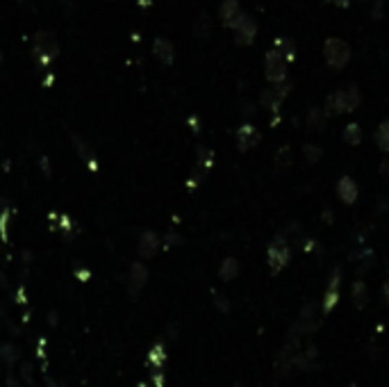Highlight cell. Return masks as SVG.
<instances>
[{"label": "cell", "mask_w": 389, "mask_h": 387, "mask_svg": "<svg viewBox=\"0 0 389 387\" xmlns=\"http://www.w3.org/2000/svg\"><path fill=\"white\" fill-rule=\"evenodd\" d=\"M359 101H362V96H359L357 84H344L339 91L328 96L326 114H351L353 110H357Z\"/></svg>", "instance_id": "6da1fadb"}, {"label": "cell", "mask_w": 389, "mask_h": 387, "mask_svg": "<svg viewBox=\"0 0 389 387\" xmlns=\"http://www.w3.org/2000/svg\"><path fill=\"white\" fill-rule=\"evenodd\" d=\"M324 57H326V64L330 66V69L339 71L348 64V60H351V48H348L344 39L330 37L324 46Z\"/></svg>", "instance_id": "7a4b0ae2"}, {"label": "cell", "mask_w": 389, "mask_h": 387, "mask_svg": "<svg viewBox=\"0 0 389 387\" xmlns=\"http://www.w3.org/2000/svg\"><path fill=\"white\" fill-rule=\"evenodd\" d=\"M289 258H291V250H289V241L285 235H280L271 241L269 248H267V262L274 274H278V271H283L287 267Z\"/></svg>", "instance_id": "3957f363"}, {"label": "cell", "mask_w": 389, "mask_h": 387, "mask_svg": "<svg viewBox=\"0 0 389 387\" xmlns=\"http://www.w3.org/2000/svg\"><path fill=\"white\" fill-rule=\"evenodd\" d=\"M264 73H267V80L274 84H280L287 80V60L280 55V51H276V48H271L264 57Z\"/></svg>", "instance_id": "277c9868"}, {"label": "cell", "mask_w": 389, "mask_h": 387, "mask_svg": "<svg viewBox=\"0 0 389 387\" xmlns=\"http://www.w3.org/2000/svg\"><path fill=\"white\" fill-rule=\"evenodd\" d=\"M317 303H307L298 315L296 326L291 328V335H300V333H314L317 331Z\"/></svg>", "instance_id": "5b68a950"}, {"label": "cell", "mask_w": 389, "mask_h": 387, "mask_svg": "<svg viewBox=\"0 0 389 387\" xmlns=\"http://www.w3.org/2000/svg\"><path fill=\"white\" fill-rule=\"evenodd\" d=\"M232 30H235L237 44H253V39H255V34H257V23L250 14H241V18Z\"/></svg>", "instance_id": "8992f818"}, {"label": "cell", "mask_w": 389, "mask_h": 387, "mask_svg": "<svg viewBox=\"0 0 389 387\" xmlns=\"http://www.w3.org/2000/svg\"><path fill=\"white\" fill-rule=\"evenodd\" d=\"M339 283H342V269H335L333 276H330V283H328V289L324 294V305H321V310H324V315H330L333 312V307L337 305L339 301Z\"/></svg>", "instance_id": "52a82bcc"}, {"label": "cell", "mask_w": 389, "mask_h": 387, "mask_svg": "<svg viewBox=\"0 0 389 387\" xmlns=\"http://www.w3.org/2000/svg\"><path fill=\"white\" fill-rule=\"evenodd\" d=\"M260 144V130L255 125L250 123H244L241 128L237 130V146L239 151H250L253 146H257Z\"/></svg>", "instance_id": "ba28073f"}, {"label": "cell", "mask_w": 389, "mask_h": 387, "mask_svg": "<svg viewBox=\"0 0 389 387\" xmlns=\"http://www.w3.org/2000/svg\"><path fill=\"white\" fill-rule=\"evenodd\" d=\"M241 7L237 0H223V5L219 9V16H221V23L226 25V27H235L237 21L241 18Z\"/></svg>", "instance_id": "9c48e42d"}, {"label": "cell", "mask_w": 389, "mask_h": 387, "mask_svg": "<svg viewBox=\"0 0 389 387\" xmlns=\"http://www.w3.org/2000/svg\"><path fill=\"white\" fill-rule=\"evenodd\" d=\"M337 196H339V201H342V203H346V205H353V203L357 201V185H355V180L351 176L339 178Z\"/></svg>", "instance_id": "30bf717a"}, {"label": "cell", "mask_w": 389, "mask_h": 387, "mask_svg": "<svg viewBox=\"0 0 389 387\" xmlns=\"http://www.w3.org/2000/svg\"><path fill=\"white\" fill-rule=\"evenodd\" d=\"M283 99H285V94H283V89H280V84H278V89L262 91L260 103H262V108H267L269 112H276V110H280V105H283Z\"/></svg>", "instance_id": "8fae6325"}, {"label": "cell", "mask_w": 389, "mask_h": 387, "mask_svg": "<svg viewBox=\"0 0 389 387\" xmlns=\"http://www.w3.org/2000/svg\"><path fill=\"white\" fill-rule=\"evenodd\" d=\"M351 298L357 310H364L366 303H369V289L364 285V280H355L353 287H351Z\"/></svg>", "instance_id": "7c38bea8"}, {"label": "cell", "mask_w": 389, "mask_h": 387, "mask_svg": "<svg viewBox=\"0 0 389 387\" xmlns=\"http://www.w3.org/2000/svg\"><path fill=\"white\" fill-rule=\"evenodd\" d=\"M239 276V260L237 258H226L223 260V265L219 269V278L230 283V280H235Z\"/></svg>", "instance_id": "4fadbf2b"}, {"label": "cell", "mask_w": 389, "mask_h": 387, "mask_svg": "<svg viewBox=\"0 0 389 387\" xmlns=\"http://www.w3.org/2000/svg\"><path fill=\"white\" fill-rule=\"evenodd\" d=\"M326 112L324 110H310L307 114V128L310 132H324L326 128Z\"/></svg>", "instance_id": "5bb4252c"}, {"label": "cell", "mask_w": 389, "mask_h": 387, "mask_svg": "<svg viewBox=\"0 0 389 387\" xmlns=\"http://www.w3.org/2000/svg\"><path fill=\"white\" fill-rule=\"evenodd\" d=\"M274 48H276V51H280V55H283L287 62H291V60H294V57H296L294 42H291V39H287V37H278Z\"/></svg>", "instance_id": "9a60e30c"}, {"label": "cell", "mask_w": 389, "mask_h": 387, "mask_svg": "<svg viewBox=\"0 0 389 387\" xmlns=\"http://www.w3.org/2000/svg\"><path fill=\"white\" fill-rule=\"evenodd\" d=\"M146 269L141 267V265H132V276H130V292L132 294H137L139 289L144 287V283H146Z\"/></svg>", "instance_id": "2e32d148"}, {"label": "cell", "mask_w": 389, "mask_h": 387, "mask_svg": "<svg viewBox=\"0 0 389 387\" xmlns=\"http://www.w3.org/2000/svg\"><path fill=\"white\" fill-rule=\"evenodd\" d=\"M158 246H160V239H158V235L155 232H146V235L141 237V255L144 258H151L155 250H158Z\"/></svg>", "instance_id": "e0dca14e"}, {"label": "cell", "mask_w": 389, "mask_h": 387, "mask_svg": "<svg viewBox=\"0 0 389 387\" xmlns=\"http://www.w3.org/2000/svg\"><path fill=\"white\" fill-rule=\"evenodd\" d=\"M155 55H158L164 64H171L173 62V46L167 42V39H158V42H155Z\"/></svg>", "instance_id": "ac0fdd59"}, {"label": "cell", "mask_w": 389, "mask_h": 387, "mask_svg": "<svg viewBox=\"0 0 389 387\" xmlns=\"http://www.w3.org/2000/svg\"><path fill=\"white\" fill-rule=\"evenodd\" d=\"M374 139L378 144V148H381L383 153H389V121H383L381 125H378Z\"/></svg>", "instance_id": "d6986e66"}, {"label": "cell", "mask_w": 389, "mask_h": 387, "mask_svg": "<svg viewBox=\"0 0 389 387\" xmlns=\"http://www.w3.org/2000/svg\"><path fill=\"white\" fill-rule=\"evenodd\" d=\"M344 139H346V144H351V146H357V144L362 141V130H359L357 123H348V125H346Z\"/></svg>", "instance_id": "ffe728a7"}, {"label": "cell", "mask_w": 389, "mask_h": 387, "mask_svg": "<svg viewBox=\"0 0 389 387\" xmlns=\"http://www.w3.org/2000/svg\"><path fill=\"white\" fill-rule=\"evenodd\" d=\"M164 360H167V351H164V344H155L151 348V353H148V362L160 369V367L164 364Z\"/></svg>", "instance_id": "44dd1931"}, {"label": "cell", "mask_w": 389, "mask_h": 387, "mask_svg": "<svg viewBox=\"0 0 389 387\" xmlns=\"http://www.w3.org/2000/svg\"><path fill=\"white\" fill-rule=\"evenodd\" d=\"M303 153H305V160H307L310 164H314V162L321 160V148L314 146V144H307V146L303 148Z\"/></svg>", "instance_id": "7402d4cb"}, {"label": "cell", "mask_w": 389, "mask_h": 387, "mask_svg": "<svg viewBox=\"0 0 389 387\" xmlns=\"http://www.w3.org/2000/svg\"><path fill=\"white\" fill-rule=\"evenodd\" d=\"M217 305H219V310H221V312H228V310H230V303H228V298H223V296H217Z\"/></svg>", "instance_id": "603a6c76"}, {"label": "cell", "mask_w": 389, "mask_h": 387, "mask_svg": "<svg viewBox=\"0 0 389 387\" xmlns=\"http://www.w3.org/2000/svg\"><path fill=\"white\" fill-rule=\"evenodd\" d=\"M153 381H155V387H164V374L162 372H155L153 374Z\"/></svg>", "instance_id": "cb8c5ba5"}, {"label": "cell", "mask_w": 389, "mask_h": 387, "mask_svg": "<svg viewBox=\"0 0 389 387\" xmlns=\"http://www.w3.org/2000/svg\"><path fill=\"white\" fill-rule=\"evenodd\" d=\"M383 296H385V303L389 307V278L385 280V285H383Z\"/></svg>", "instance_id": "d4e9b609"}, {"label": "cell", "mask_w": 389, "mask_h": 387, "mask_svg": "<svg viewBox=\"0 0 389 387\" xmlns=\"http://www.w3.org/2000/svg\"><path fill=\"white\" fill-rule=\"evenodd\" d=\"M381 173H383V178H389V160H385V162H383Z\"/></svg>", "instance_id": "484cf974"}, {"label": "cell", "mask_w": 389, "mask_h": 387, "mask_svg": "<svg viewBox=\"0 0 389 387\" xmlns=\"http://www.w3.org/2000/svg\"><path fill=\"white\" fill-rule=\"evenodd\" d=\"M337 7H348V0H333Z\"/></svg>", "instance_id": "4316f807"}, {"label": "cell", "mask_w": 389, "mask_h": 387, "mask_svg": "<svg viewBox=\"0 0 389 387\" xmlns=\"http://www.w3.org/2000/svg\"><path fill=\"white\" fill-rule=\"evenodd\" d=\"M387 269H389V258H387Z\"/></svg>", "instance_id": "83f0119b"}, {"label": "cell", "mask_w": 389, "mask_h": 387, "mask_svg": "<svg viewBox=\"0 0 389 387\" xmlns=\"http://www.w3.org/2000/svg\"><path fill=\"white\" fill-rule=\"evenodd\" d=\"M348 387H355V385H348Z\"/></svg>", "instance_id": "f1b7e54d"}]
</instances>
